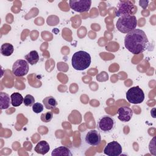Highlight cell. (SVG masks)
I'll use <instances>...</instances> for the list:
<instances>
[{
  "mask_svg": "<svg viewBox=\"0 0 156 156\" xmlns=\"http://www.w3.org/2000/svg\"><path fill=\"white\" fill-rule=\"evenodd\" d=\"M32 110L35 113H40L43 111L44 107L43 104H41L40 102H36L34 103V104L32 106Z\"/></svg>",
  "mask_w": 156,
  "mask_h": 156,
  "instance_id": "21",
  "label": "cell"
},
{
  "mask_svg": "<svg viewBox=\"0 0 156 156\" xmlns=\"http://www.w3.org/2000/svg\"><path fill=\"white\" fill-rule=\"evenodd\" d=\"M43 103L44 107L48 110H52L55 108L57 105V102L56 99L51 96H47L43 99Z\"/></svg>",
  "mask_w": 156,
  "mask_h": 156,
  "instance_id": "16",
  "label": "cell"
},
{
  "mask_svg": "<svg viewBox=\"0 0 156 156\" xmlns=\"http://www.w3.org/2000/svg\"><path fill=\"white\" fill-rule=\"evenodd\" d=\"M35 103V98L31 94H27L24 98L23 104L27 107H31Z\"/></svg>",
  "mask_w": 156,
  "mask_h": 156,
  "instance_id": "19",
  "label": "cell"
},
{
  "mask_svg": "<svg viewBox=\"0 0 156 156\" xmlns=\"http://www.w3.org/2000/svg\"><path fill=\"white\" fill-rule=\"evenodd\" d=\"M49 150H50L49 144L47 141L44 140H41L39 141L34 147V151L37 153L41 155L46 154L49 151Z\"/></svg>",
  "mask_w": 156,
  "mask_h": 156,
  "instance_id": "12",
  "label": "cell"
},
{
  "mask_svg": "<svg viewBox=\"0 0 156 156\" xmlns=\"http://www.w3.org/2000/svg\"><path fill=\"white\" fill-rule=\"evenodd\" d=\"M122 152V147L116 141L108 143L104 149V153L108 156H119Z\"/></svg>",
  "mask_w": 156,
  "mask_h": 156,
  "instance_id": "10",
  "label": "cell"
},
{
  "mask_svg": "<svg viewBox=\"0 0 156 156\" xmlns=\"http://www.w3.org/2000/svg\"><path fill=\"white\" fill-rule=\"evenodd\" d=\"M14 51L13 46L9 43H5L1 46V53L4 56H10Z\"/></svg>",
  "mask_w": 156,
  "mask_h": 156,
  "instance_id": "18",
  "label": "cell"
},
{
  "mask_svg": "<svg viewBox=\"0 0 156 156\" xmlns=\"http://www.w3.org/2000/svg\"><path fill=\"white\" fill-rule=\"evenodd\" d=\"M11 104L10 96L6 93H0V108L1 110L7 109Z\"/></svg>",
  "mask_w": 156,
  "mask_h": 156,
  "instance_id": "13",
  "label": "cell"
},
{
  "mask_svg": "<svg viewBox=\"0 0 156 156\" xmlns=\"http://www.w3.org/2000/svg\"><path fill=\"white\" fill-rule=\"evenodd\" d=\"M137 20L133 15H127L119 17L116 23V27L120 32L128 34L136 29Z\"/></svg>",
  "mask_w": 156,
  "mask_h": 156,
  "instance_id": "3",
  "label": "cell"
},
{
  "mask_svg": "<svg viewBox=\"0 0 156 156\" xmlns=\"http://www.w3.org/2000/svg\"><path fill=\"white\" fill-rule=\"evenodd\" d=\"M29 69V63L26 60L18 59L12 66V73L15 76L23 77L28 73Z\"/></svg>",
  "mask_w": 156,
  "mask_h": 156,
  "instance_id": "6",
  "label": "cell"
},
{
  "mask_svg": "<svg viewBox=\"0 0 156 156\" xmlns=\"http://www.w3.org/2000/svg\"><path fill=\"white\" fill-rule=\"evenodd\" d=\"M134 7L133 3L130 1H119L117 4L115 15L120 17L124 15H131Z\"/></svg>",
  "mask_w": 156,
  "mask_h": 156,
  "instance_id": "7",
  "label": "cell"
},
{
  "mask_svg": "<svg viewBox=\"0 0 156 156\" xmlns=\"http://www.w3.org/2000/svg\"><path fill=\"white\" fill-rule=\"evenodd\" d=\"M91 59L89 53L84 51H79L73 54L71 58V65L73 68L77 71H83L91 64Z\"/></svg>",
  "mask_w": 156,
  "mask_h": 156,
  "instance_id": "2",
  "label": "cell"
},
{
  "mask_svg": "<svg viewBox=\"0 0 156 156\" xmlns=\"http://www.w3.org/2000/svg\"><path fill=\"white\" fill-rule=\"evenodd\" d=\"M116 126L115 119L109 115H104L98 121L97 128L103 133H110L114 130Z\"/></svg>",
  "mask_w": 156,
  "mask_h": 156,
  "instance_id": "4",
  "label": "cell"
},
{
  "mask_svg": "<svg viewBox=\"0 0 156 156\" xmlns=\"http://www.w3.org/2000/svg\"><path fill=\"white\" fill-rule=\"evenodd\" d=\"M149 44L146 33L140 29H135L127 34L124 38L126 48L135 55L143 52Z\"/></svg>",
  "mask_w": 156,
  "mask_h": 156,
  "instance_id": "1",
  "label": "cell"
},
{
  "mask_svg": "<svg viewBox=\"0 0 156 156\" xmlns=\"http://www.w3.org/2000/svg\"><path fill=\"white\" fill-rule=\"evenodd\" d=\"M11 99V104L13 107H18L23 103L24 98L23 96L18 92H15L12 93L10 95Z\"/></svg>",
  "mask_w": 156,
  "mask_h": 156,
  "instance_id": "17",
  "label": "cell"
},
{
  "mask_svg": "<svg viewBox=\"0 0 156 156\" xmlns=\"http://www.w3.org/2000/svg\"><path fill=\"white\" fill-rule=\"evenodd\" d=\"M52 156L62 155V156H72L73 154L71 153L70 149L65 146H59L57 148L53 149L51 153Z\"/></svg>",
  "mask_w": 156,
  "mask_h": 156,
  "instance_id": "14",
  "label": "cell"
},
{
  "mask_svg": "<svg viewBox=\"0 0 156 156\" xmlns=\"http://www.w3.org/2000/svg\"><path fill=\"white\" fill-rule=\"evenodd\" d=\"M53 117V113L51 112H47L43 113L41 115L40 119L44 122H50Z\"/></svg>",
  "mask_w": 156,
  "mask_h": 156,
  "instance_id": "20",
  "label": "cell"
},
{
  "mask_svg": "<svg viewBox=\"0 0 156 156\" xmlns=\"http://www.w3.org/2000/svg\"><path fill=\"white\" fill-rule=\"evenodd\" d=\"M26 60L31 65L36 64L40 59L39 54L37 51H31L24 56Z\"/></svg>",
  "mask_w": 156,
  "mask_h": 156,
  "instance_id": "15",
  "label": "cell"
},
{
  "mask_svg": "<svg viewBox=\"0 0 156 156\" xmlns=\"http://www.w3.org/2000/svg\"><path fill=\"white\" fill-rule=\"evenodd\" d=\"M69 7L74 11L79 13H83L89 11L91 5V0H70Z\"/></svg>",
  "mask_w": 156,
  "mask_h": 156,
  "instance_id": "8",
  "label": "cell"
},
{
  "mask_svg": "<svg viewBox=\"0 0 156 156\" xmlns=\"http://www.w3.org/2000/svg\"><path fill=\"white\" fill-rule=\"evenodd\" d=\"M84 140L85 143L90 146H99L101 143V136L99 131L94 129L88 131L85 135Z\"/></svg>",
  "mask_w": 156,
  "mask_h": 156,
  "instance_id": "9",
  "label": "cell"
},
{
  "mask_svg": "<svg viewBox=\"0 0 156 156\" xmlns=\"http://www.w3.org/2000/svg\"><path fill=\"white\" fill-rule=\"evenodd\" d=\"M133 110L129 107H121L118 110V118L122 122L129 121L133 116Z\"/></svg>",
  "mask_w": 156,
  "mask_h": 156,
  "instance_id": "11",
  "label": "cell"
},
{
  "mask_svg": "<svg viewBox=\"0 0 156 156\" xmlns=\"http://www.w3.org/2000/svg\"><path fill=\"white\" fill-rule=\"evenodd\" d=\"M126 96L129 102L133 104H141L144 99V91L139 86L130 88L126 92Z\"/></svg>",
  "mask_w": 156,
  "mask_h": 156,
  "instance_id": "5",
  "label": "cell"
}]
</instances>
